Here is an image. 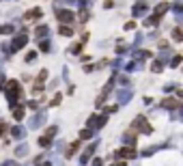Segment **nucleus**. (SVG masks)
Segmentation results:
<instances>
[{"mask_svg": "<svg viewBox=\"0 0 183 166\" xmlns=\"http://www.w3.org/2000/svg\"><path fill=\"white\" fill-rule=\"evenodd\" d=\"M116 155H123V158H134V155H136V151H134V149H121Z\"/></svg>", "mask_w": 183, "mask_h": 166, "instance_id": "obj_1", "label": "nucleus"}, {"mask_svg": "<svg viewBox=\"0 0 183 166\" xmlns=\"http://www.w3.org/2000/svg\"><path fill=\"white\" fill-rule=\"evenodd\" d=\"M73 15L69 13V11H58V20H65V22H69Z\"/></svg>", "mask_w": 183, "mask_h": 166, "instance_id": "obj_2", "label": "nucleus"}, {"mask_svg": "<svg viewBox=\"0 0 183 166\" xmlns=\"http://www.w3.org/2000/svg\"><path fill=\"white\" fill-rule=\"evenodd\" d=\"M164 106H166V108H179V99H166Z\"/></svg>", "mask_w": 183, "mask_h": 166, "instance_id": "obj_3", "label": "nucleus"}, {"mask_svg": "<svg viewBox=\"0 0 183 166\" xmlns=\"http://www.w3.org/2000/svg\"><path fill=\"white\" fill-rule=\"evenodd\" d=\"M78 147H80V142H73V145H71V147L67 149V153H65V155H67V158H71V155L76 153V149H78Z\"/></svg>", "mask_w": 183, "mask_h": 166, "instance_id": "obj_4", "label": "nucleus"}, {"mask_svg": "<svg viewBox=\"0 0 183 166\" xmlns=\"http://www.w3.org/2000/svg\"><path fill=\"white\" fill-rule=\"evenodd\" d=\"M46 78H47V71H41V74H39V78H37V88L46 82Z\"/></svg>", "mask_w": 183, "mask_h": 166, "instance_id": "obj_5", "label": "nucleus"}, {"mask_svg": "<svg viewBox=\"0 0 183 166\" xmlns=\"http://www.w3.org/2000/svg\"><path fill=\"white\" fill-rule=\"evenodd\" d=\"M60 35L69 37V35H73V30H71V28H63V26H60Z\"/></svg>", "mask_w": 183, "mask_h": 166, "instance_id": "obj_6", "label": "nucleus"}, {"mask_svg": "<svg viewBox=\"0 0 183 166\" xmlns=\"http://www.w3.org/2000/svg\"><path fill=\"white\" fill-rule=\"evenodd\" d=\"M13 114H15V119L20 121V119L24 117V110H22V108H15V112H13Z\"/></svg>", "mask_w": 183, "mask_h": 166, "instance_id": "obj_7", "label": "nucleus"}, {"mask_svg": "<svg viewBox=\"0 0 183 166\" xmlns=\"http://www.w3.org/2000/svg\"><path fill=\"white\" fill-rule=\"evenodd\" d=\"M172 37H175V39H177V41H181V28H175V33H172Z\"/></svg>", "mask_w": 183, "mask_h": 166, "instance_id": "obj_8", "label": "nucleus"}, {"mask_svg": "<svg viewBox=\"0 0 183 166\" xmlns=\"http://www.w3.org/2000/svg\"><path fill=\"white\" fill-rule=\"evenodd\" d=\"M4 129H7V125H4V123H0V136L4 134Z\"/></svg>", "mask_w": 183, "mask_h": 166, "instance_id": "obj_9", "label": "nucleus"}]
</instances>
